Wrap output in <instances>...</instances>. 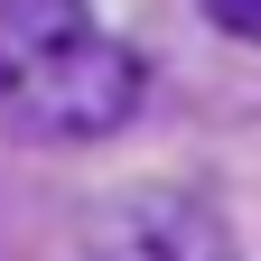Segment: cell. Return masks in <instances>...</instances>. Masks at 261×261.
<instances>
[{
  "label": "cell",
  "instance_id": "obj_1",
  "mask_svg": "<svg viewBox=\"0 0 261 261\" xmlns=\"http://www.w3.org/2000/svg\"><path fill=\"white\" fill-rule=\"evenodd\" d=\"M140 103V56L84 19V0H0V121L28 140H93Z\"/></svg>",
  "mask_w": 261,
  "mask_h": 261
},
{
  "label": "cell",
  "instance_id": "obj_2",
  "mask_svg": "<svg viewBox=\"0 0 261 261\" xmlns=\"http://www.w3.org/2000/svg\"><path fill=\"white\" fill-rule=\"evenodd\" d=\"M93 261H233V233L196 187H121L93 215Z\"/></svg>",
  "mask_w": 261,
  "mask_h": 261
},
{
  "label": "cell",
  "instance_id": "obj_3",
  "mask_svg": "<svg viewBox=\"0 0 261 261\" xmlns=\"http://www.w3.org/2000/svg\"><path fill=\"white\" fill-rule=\"evenodd\" d=\"M205 19L224 38H261V0H205Z\"/></svg>",
  "mask_w": 261,
  "mask_h": 261
}]
</instances>
